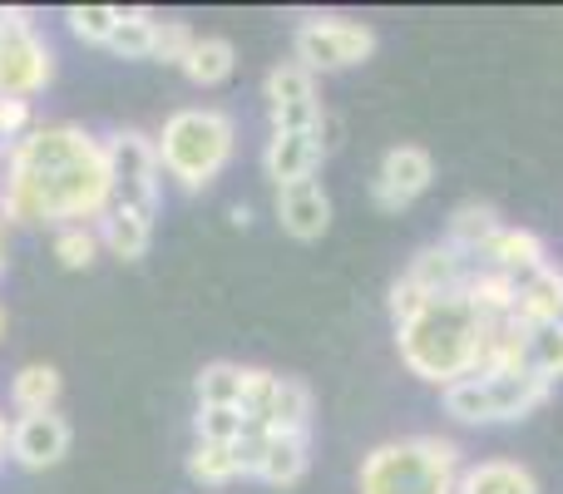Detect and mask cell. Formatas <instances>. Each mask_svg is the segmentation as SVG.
Masks as SVG:
<instances>
[{"label":"cell","mask_w":563,"mask_h":494,"mask_svg":"<svg viewBox=\"0 0 563 494\" xmlns=\"http://www.w3.org/2000/svg\"><path fill=\"white\" fill-rule=\"evenodd\" d=\"M65 20L85 45H109V35L119 25V6H69Z\"/></svg>","instance_id":"31"},{"label":"cell","mask_w":563,"mask_h":494,"mask_svg":"<svg viewBox=\"0 0 563 494\" xmlns=\"http://www.w3.org/2000/svg\"><path fill=\"white\" fill-rule=\"evenodd\" d=\"M479 262L495 267V272H509V277L519 282V277H529V272L549 267V248H544V238L529 233V228H509L505 223L485 248H479Z\"/></svg>","instance_id":"14"},{"label":"cell","mask_w":563,"mask_h":494,"mask_svg":"<svg viewBox=\"0 0 563 494\" xmlns=\"http://www.w3.org/2000/svg\"><path fill=\"white\" fill-rule=\"evenodd\" d=\"M243 371L238 361H208L198 371V406H243Z\"/></svg>","instance_id":"28"},{"label":"cell","mask_w":563,"mask_h":494,"mask_svg":"<svg viewBox=\"0 0 563 494\" xmlns=\"http://www.w3.org/2000/svg\"><path fill=\"white\" fill-rule=\"evenodd\" d=\"M5 450H10V426H5V416H0V460H5Z\"/></svg>","instance_id":"35"},{"label":"cell","mask_w":563,"mask_h":494,"mask_svg":"<svg viewBox=\"0 0 563 494\" xmlns=\"http://www.w3.org/2000/svg\"><path fill=\"white\" fill-rule=\"evenodd\" d=\"M430 178H435V158L420 144H396L380 158L376 178H371V204H376L380 213H400V208H410L426 194Z\"/></svg>","instance_id":"10"},{"label":"cell","mask_w":563,"mask_h":494,"mask_svg":"<svg viewBox=\"0 0 563 494\" xmlns=\"http://www.w3.org/2000/svg\"><path fill=\"white\" fill-rule=\"evenodd\" d=\"M277 223L287 238L297 243H317L327 238L331 228V198L327 188L311 178V184H291V188H277Z\"/></svg>","instance_id":"13"},{"label":"cell","mask_w":563,"mask_h":494,"mask_svg":"<svg viewBox=\"0 0 563 494\" xmlns=\"http://www.w3.org/2000/svg\"><path fill=\"white\" fill-rule=\"evenodd\" d=\"M267 114H273V134H291V129H327V109L317 99V75L301 69L297 59H282L267 69Z\"/></svg>","instance_id":"9"},{"label":"cell","mask_w":563,"mask_h":494,"mask_svg":"<svg viewBox=\"0 0 563 494\" xmlns=\"http://www.w3.org/2000/svg\"><path fill=\"white\" fill-rule=\"evenodd\" d=\"M376 55V30L366 20L346 15H307L291 35V59L311 75H336V69L366 65Z\"/></svg>","instance_id":"6"},{"label":"cell","mask_w":563,"mask_h":494,"mask_svg":"<svg viewBox=\"0 0 563 494\" xmlns=\"http://www.w3.org/2000/svg\"><path fill=\"white\" fill-rule=\"evenodd\" d=\"M311 465V430H273L263 450V465H257V480L273 490H291Z\"/></svg>","instance_id":"18"},{"label":"cell","mask_w":563,"mask_h":494,"mask_svg":"<svg viewBox=\"0 0 563 494\" xmlns=\"http://www.w3.org/2000/svg\"><path fill=\"white\" fill-rule=\"evenodd\" d=\"M154 35H158V15L154 10H119V25L109 35V50L119 59H154Z\"/></svg>","instance_id":"25"},{"label":"cell","mask_w":563,"mask_h":494,"mask_svg":"<svg viewBox=\"0 0 563 494\" xmlns=\"http://www.w3.org/2000/svg\"><path fill=\"white\" fill-rule=\"evenodd\" d=\"M0 337H5V307H0Z\"/></svg>","instance_id":"36"},{"label":"cell","mask_w":563,"mask_h":494,"mask_svg":"<svg viewBox=\"0 0 563 494\" xmlns=\"http://www.w3.org/2000/svg\"><path fill=\"white\" fill-rule=\"evenodd\" d=\"M158 144V164L184 194H203L223 178V168L233 164L238 149V124L223 109H178L164 119Z\"/></svg>","instance_id":"4"},{"label":"cell","mask_w":563,"mask_h":494,"mask_svg":"<svg viewBox=\"0 0 563 494\" xmlns=\"http://www.w3.org/2000/svg\"><path fill=\"white\" fill-rule=\"evenodd\" d=\"M30 134V99H0V139H25Z\"/></svg>","instance_id":"34"},{"label":"cell","mask_w":563,"mask_h":494,"mask_svg":"<svg viewBox=\"0 0 563 494\" xmlns=\"http://www.w3.org/2000/svg\"><path fill=\"white\" fill-rule=\"evenodd\" d=\"M499 228H505V223H499L495 208L479 204V198H470V204H460L455 213H450V238H445V243L455 252H465V257H479V248H485Z\"/></svg>","instance_id":"22"},{"label":"cell","mask_w":563,"mask_h":494,"mask_svg":"<svg viewBox=\"0 0 563 494\" xmlns=\"http://www.w3.org/2000/svg\"><path fill=\"white\" fill-rule=\"evenodd\" d=\"M233 69H238V50H233V40H223V35H198V45L188 50V59H184V75L194 79L198 89L223 85Z\"/></svg>","instance_id":"24"},{"label":"cell","mask_w":563,"mask_h":494,"mask_svg":"<svg viewBox=\"0 0 563 494\" xmlns=\"http://www.w3.org/2000/svg\"><path fill=\"white\" fill-rule=\"evenodd\" d=\"M109 178H114V204H134L158 213V184H164V164H158V144L139 129H119L104 144Z\"/></svg>","instance_id":"8"},{"label":"cell","mask_w":563,"mask_h":494,"mask_svg":"<svg viewBox=\"0 0 563 494\" xmlns=\"http://www.w3.org/2000/svg\"><path fill=\"white\" fill-rule=\"evenodd\" d=\"M529 376H539L544 386L563 381V321L529 327Z\"/></svg>","instance_id":"27"},{"label":"cell","mask_w":563,"mask_h":494,"mask_svg":"<svg viewBox=\"0 0 563 494\" xmlns=\"http://www.w3.org/2000/svg\"><path fill=\"white\" fill-rule=\"evenodd\" d=\"M465 460L445 436H400L361 460V494H460Z\"/></svg>","instance_id":"3"},{"label":"cell","mask_w":563,"mask_h":494,"mask_svg":"<svg viewBox=\"0 0 563 494\" xmlns=\"http://www.w3.org/2000/svg\"><path fill=\"white\" fill-rule=\"evenodd\" d=\"M99 252H104V243H99V228H95V223L55 228V262H59L65 272H85V267H95Z\"/></svg>","instance_id":"29"},{"label":"cell","mask_w":563,"mask_h":494,"mask_svg":"<svg viewBox=\"0 0 563 494\" xmlns=\"http://www.w3.org/2000/svg\"><path fill=\"white\" fill-rule=\"evenodd\" d=\"M479 341H485V317L475 311V301H470L465 292L430 297L416 321L396 327L400 366H406L410 376L440 386V391L465 381V376H475Z\"/></svg>","instance_id":"2"},{"label":"cell","mask_w":563,"mask_h":494,"mask_svg":"<svg viewBox=\"0 0 563 494\" xmlns=\"http://www.w3.org/2000/svg\"><path fill=\"white\" fill-rule=\"evenodd\" d=\"M55 79V55L20 6L0 10V99H30Z\"/></svg>","instance_id":"7"},{"label":"cell","mask_w":563,"mask_h":494,"mask_svg":"<svg viewBox=\"0 0 563 494\" xmlns=\"http://www.w3.org/2000/svg\"><path fill=\"white\" fill-rule=\"evenodd\" d=\"M247 426L253 420L243 416V406H198V416H194L198 440H208V446H238L247 436Z\"/></svg>","instance_id":"30"},{"label":"cell","mask_w":563,"mask_h":494,"mask_svg":"<svg viewBox=\"0 0 563 494\" xmlns=\"http://www.w3.org/2000/svg\"><path fill=\"white\" fill-rule=\"evenodd\" d=\"M460 494H539V480L519 460H479V465H465Z\"/></svg>","instance_id":"19"},{"label":"cell","mask_w":563,"mask_h":494,"mask_svg":"<svg viewBox=\"0 0 563 494\" xmlns=\"http://www.w3.org/2000/svg\"><path fill=\"white\" fill-rule=\"evenodd\" d=\"M406 277L416 282L426 297H445V292H465L470 282V257L465 252H455L450 243H435V248H420L416 257H410Z\"/></svg>","instance_id":"16"},{"label":"cell","mask_w":563,"mask_h":494,"mask_svg":"<svg viewBox=\"0 0 563 494\" xmlns=\"http://www.w3.org/2000/svg\"><path fill=\"white\" fill-rule=\"evenodd\" d=\"M114 204L109 154L79 124H40L5 149L0 223H99Z\"/></svg>","instance_id":"1"},{"label":"cell","mask_w":563,"mask_h":494,"mask_svg":"<svg viewBox=\"0 0 563 494\" xmlns=\"http://www.w3.org/2000/svg\"><path fill=\"white\" fill-rule=\"evenodd\" d=\"M59 391H65L59 371L49 366V361H30V366H20L15 376H10V406H15L20 416H35V410H55V406H59Z\"/></svg>","instance_id":"21"},{"label":"cell","mask_w":563,"mask_h":494,"mask_svg":"<svg viewBox=\"0 0 563 494\" xmlns=\"http://www.w3.org/2000/svg\"><path fill=\"white\" fill-rule=\"evenodd\" d=\"M188 475L198 480L203 490H223L243 475V460H238V446H208L198 440L194 455H188Z\"/></svg>","instance_id":"26"},{"label":"cell","mask_w":563,"mask_h":494,"mask_svg":"<svg viewBox=\"0 0 563 494\" xmlns=\"http://www.w3.org/2000/svg\"><path fill=\"white\" fill-rule=\"evenodd\" d=\"M198 45L194 25H184V20H158V35H154V59L158 65H178L184 69L188 50Z\"/></svg>","instance_id":"32"},{"label":"cell","mask_w":563,"mask_h":494,"mask_svg":"<svg viewBox=\"0 0 563 494\" xmlns=\"http://www.w3.org/2000/svg\"><path fill=\"white\" fill-rule=\"evenodd\" d=\"M465 297L475 301L479 317H519V282L509 272H495V267L470 272Z\"/></svg>","instance_id":"23"},{"label":"cell","mask_w":563,"mask_h":494,"mask_svg":"<svg viewBox=\"0 0 563 494\" xmlns=\"http://www.w3.org/2000/svg\"><path fill=\"white\" fill-rule=\"evenodd\" d=\"M519 321L539 327V321H563V267H539L519 277Z\"/></svg>","instance_id":"20"},{"label":"cell","mask_w":563,"mask_h":494,"mask_svg":"<svg viewBox=\"0 0 563 494\" xmlns=\"http://www.w3.org/2000/svg\"><path fill=\"white\" fill-rule=\"evenodd\" d=\"M253 426L263 430H311V391L301 386L297 376H277L273 371V386H267L263 406H257Z\"/></svg>","instance_id":"17"},{"label":"cell","mask_w":563,"mask_h":494,"mask_svg":"<svg viewBox=\"0 0 563 494\" xmlns=\"http://www.w3.org/2000/svg\"><path fill=\"white\" fill-rule=\"evenodd\" d=\"M327 158V129H291V134H273L263 149V174L277 188L311 184Z\"/></svg>","instance_id":"12"},{"label":"cell","mask_w":563,"mask_h":494,"mask_svg":"<svg viewBox=\"0 0 563 494\" xmlns=\"http://www.w3.org/2000/svg\"><path fill=\"white\" fill-rule=\"evenodd\" d=\"M426 292L416 287V282L410 277H396V287H390V321H396V327H406V321H416L420 311H426Z\"/></svg>","instance_id":"33"},{"label":"cell","mask_w":563,"mask_h":494,"mask_svg":"<svg viewBox=\"0 0 563 494\" xmlns=\"http://www.w3.org/2000/svg\"><path fill=\"white\" fill-rule=\"evenodd\" d=\"M549 391L554 386H544L529 371H519V376H465L445 386V416H455L460 426H505V420H525L529 410H539Z\"/></svg>","instance_id":"5"},{"label":"cell","mask_w":563,"mask_h":494,"mask_svg":"<svg viewBox=\"0 0 563 494\" xmlns=\"http://www.w3.org/2000/svg\"><path fill=\"white\" fill-rule=\"evenodd\" d=\"M69 440H75V430L59 410H35V416H20L10 426V460L20 470H55L69 455Z\"/></svg>","instance_id":"11"},{"label":"cell","mask_w":563,"mask_h":494,"mask_svg":"<svg viewBox=\"0 0 563 494\" xmlns=\"http://www.w3.org/2000/svg\"><path fill=\"white\" fill-rule=\"evenodd\" d=\"M99 243L104 252H114L119 262H139L154 243V213L134 204H109V213L99 218Z\"/></svg>","instance_id":"15"}]
</instances>
